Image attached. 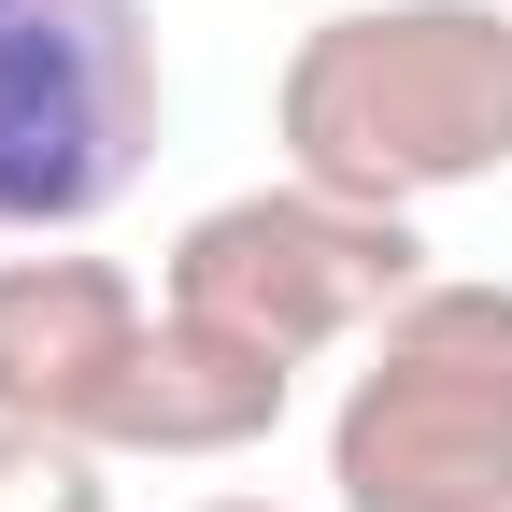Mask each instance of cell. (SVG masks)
Listing matches in <instances>:
<instances>
[{"mask_svg":"<svg viewBox=\"0 0 512 512\" xmlns=\"http://www.w3.org/2000/svg\"><path fill=\"white\" fill-rule=\"evenodd\" d=\"M285 171L342 200L427 214L512 171V15L498 0H356L285 43Z\"/></svg>","mask_w":512,"mask_h":512,"instance_id":"cell-1","label":"cell"},{"mask_svg":"<svg viewBox=\"0 0 512 512\" xmlns=\"http://www.w3.org/2000/svg\"><path fill=\"white\" fill-rule=\"evenodd\" d=\"M342 512H512V285L427 271L328 413Z\"/></svg>","mask_w":512,"mask_h":512,"instance_id":"cell-2","label":"cell"},{"mask_svg":"<svg viewBox=\"0 0 512 512\" xmlns=\"http://www.w3.org/2000/svg\"><path fill=\"white\" fill-rule=\"evenodd\" d=\"M413 285H427L413 214L342 200V185H299V171L185 214L171 271H157V299L185 313V328H214V342L271 356V370H313L328 342H370Z\"/></svg>","mask_w":512,"mask_h":512,"instance_id":"cell-3","label":"cell"},{"mask_svg":"<svg viewBox=\"0 0 512 512\" xmlns=\"http://www.w3.org/2000/svg\"><path fill=\"white\" fill-rule=\"evenodd\" d=\"M157 15L143 0H0V242L100 228L157 157Z\"/></svg>","mask_w":512,"mask_h":512,"instance_id":"cell-4","label":"cell"},{"mask_svg":"<svg viewBox=\"0 0 512 512\" xmlns=\"http://www.w3.org/2000/svg\"><path fill=\"white\" fill-rule=\"evenodd\" d=\"M143 342H157V299L114 256H0V427H57L114 456Z\"/></svg>","mask_w":512,"mask_h":512,"instance_id":"cell-5","label":"cell"},{"mask_svg":"<svg viewBox=\"0 0 512 512\" xmlns=\"http://www.w3.org/2000/svg\"><path fill=\"white\" fill-rule=\"evenodd\" d=\"M0 512H114V484H100L86 441H57V427H0Z\"/></svg>","mask_w":512,"mask_h":512,"instance_id":"cell-6","label":"cell"},{"mask_svg":"<svg viewBox=\"0 0 512 512\" xmlns=\"http://www.w3.org/2000/svg\"><path fill=\"white\" fill-rule=\"evenodd\" d=\"M200 512H285V498H200Z\"/></svg>","mask_w":512,"mask_h":512,"instance_id":"cell-7","label":"cell"}]
</instances>
